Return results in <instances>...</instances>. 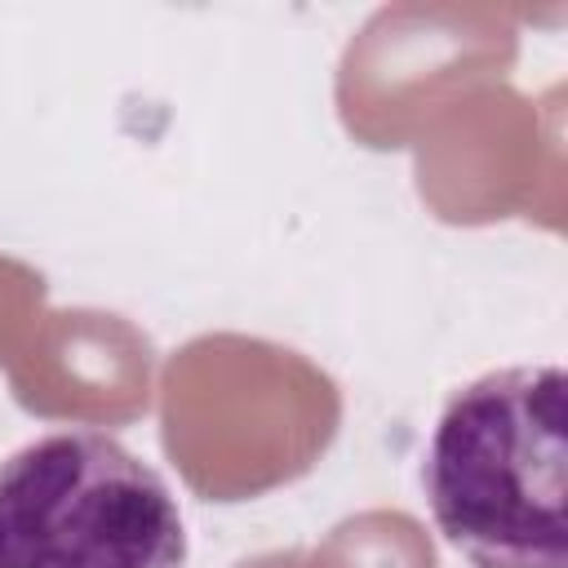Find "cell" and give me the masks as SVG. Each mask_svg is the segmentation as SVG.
Returning <instances> with one entry per match:
<instances>
[{
	"label": "cell",
	"mask_w": 568,
	"mask_h": 568,
	"mask_svg": "<svg viewBox=\"0 0 568 568\" xmlns=\"http://www.w3.org/2000/svg\"><path fill=\"white\" fill-rule=\"evenodd\" d=\"M0 568H186V524L120 439L53 430L0 462Z\"/></svg>",
	"instance_id": "7a4b0ae2"
},
{
	"label": "cell",
	"mask_w": 568,
	"mask_h": 568,
	"mask_svg": "<svg viewBox=\"0 0 568 568\" xmlns=\"http://www.w3.org/2000/svg\"><path fill=\"white\" fill-rule=\"evenodd\" d=\"M426 501L475 568H568V377L515 364L448 395L426 448Z\"/></svg>",
	"instance_id": "6da1fadb"
}]
</instances>
